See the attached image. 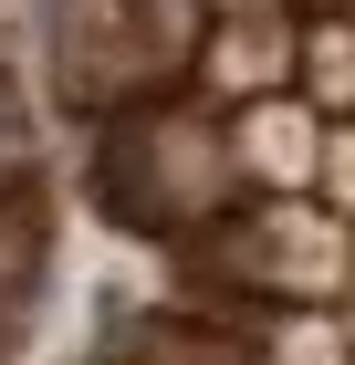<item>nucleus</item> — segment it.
<instances>
[{"label": "nucleus", "mask_w": 355, "mask_h": 365, "mask_svg": "<svg viewBox=\"0 0 355 365\" xmlns=\"http://www.w3.org/2000/svg\"><path fill=\"white\" fill-rule=\"evenodd\" d=\"M74 188L84 209L115 230V240H146V251H178L199 220H219L241 198V157H230V105H219L199 73L115 105L105 125H84L74 146Z\"/></svg>", "instance_id": "1"}, {"label": "nucleus", "mask_w": 355, "mask_h": 365, "mask_svg": "<svg viewBox=\"0 0 355 365\" xmlns=\"http://www.w3.org/2000/svg\"><path fill=\"white\" fill-rule=\"evenodd\" d=\"M167 261V292H261V303H345L355 292V220L334 198L241 188L219 220H199Z\"/></svg>", "instance_id": "2"}, {"label": "nucleus", "mask_w": 355, "mask_h": 365, "mask_svg": "<svg viewBox=\"0 0 355 365\" xmlns=\"http://www.w3.org/2000/svg\"><path fill=\"white\" fill-rule=\"evenodd\" d=\"M324 136L334 115L314 94H251L230 105V157H241V188H282V198H324Z\"/></svg>", "instance_id": "3"}, {"label": "nucleus", "mask_w": 355, "mask_h": 365, "mask_svg": "<svg viewBox=\"0 0 355 365\" xmlns=\"http://www.w3.org/2000/svg\"><path fill=\"white\" fill-rule=\"evenodd\" d=\"M189 73L219 94V105H251V94H293V84H303V11H293V0H261V11H219Z\"/></svg>", "instance_id": "4"}, {"label": "nucleus", "mask_w": 355, "mask_h": 365, "mask_svg": "<svg viewBox=\"0 0 355 365\" xmlns=\"http://www.w3.org/2000/svg\"><path fill=\"white\" fill-rule=\"evenodd\" d=\"M74 365H251V344L219 334V324H199V313H178V303L157 292V303L105 313L94 355H74Z\"/></svg>", "instance_id": "5"}, {"label": "nucleus", "mask_w": 355, "mask_h": 365, "mask_svg": "<svg viewBox=\"0 0 355 365\" xmlns=\"http://www.w3.org/2000/svg\"><path fill=\"white\" fill-rule=\"evenodd\" d=\"M303 94L324 115H355V11H303Z\"/></svg>", "instance_id": "6"}, {"label": "nucleus", "mask_w": 355, "mask_h": 365, "mask_svg": "<svg viewBox=\"0 0 355 365\" xmlns=\"http://www.w3.org/2000/svg\"><path fill=\"white\" fill-rule=\"evenodd\" d=\"M251 365H355V334H345V303H293L272 334L251 344Z\"/></svg>", "instance_id": "7"}]
</instances>
